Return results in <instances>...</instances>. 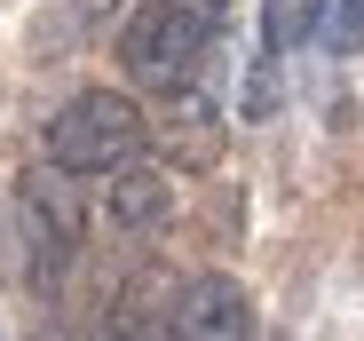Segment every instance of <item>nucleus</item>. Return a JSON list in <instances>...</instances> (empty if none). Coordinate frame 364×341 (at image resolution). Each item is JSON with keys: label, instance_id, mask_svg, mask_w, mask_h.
<instances>
[{"label": "nucleus", "instance_id": "nucleus-1", "mask_svg": "<svg viewBox=\"0 0 364 341\" xmlns=\"http://www.w3.org/2000/svg\"><path fill=\"white\" fill-rule=\"evenodd\" d=\"M206 40L214 32H206V16L191 9V0H143V9H127V24H119V64H127L135 88L174 95L206 64Z\"/></svg>", "mask_w": 364, "mask_h": 341}, {"label": "nucleus", "instance_id": "nucleus-2", "mask_svg": "<svg viewBox=\"0 0 364 341\" xmlns=\"http://www.w3.org/2000/svg\"><path fill=\"white\" fill-rule=\"evenodd\" d=\"M48 159L64 175H119L127 159H143V111L111 88H80L48 120Z\"/></svg>", "mask_w": 364, "mask_h": 341}, {"label": "nucleus", "instance_id": "nucleus-3", "mask_svg": "<svg viewBox=\"0 0 364 341\" xmlns=\"http://www.w3.org/2000/svg\"><path fill=\"white\" fill-rule=\"evenodd\" d=\"M16 214H24V238H32L40 270L55 278V270H64V254L80 246V231H87V206H80V175H64L55 159L24 167V175H16Z\"/></svg>", "mask_w": 364, "mask_h": 341}, {"label": "nucleus", "instance_id": "nucleus-4", "mask_svg": "<svg viewBox=\"0 0 364 341\" xmlns=\"http://www.w3.org/2000/svg\"><path fill=\"white\" fill-rule=\"evenodd\" d=\"M246 333H254V310H246V286L237 278H191L174 294L166 341H246Z\"/></svg>", "mask_w": 364, "mask_h": 341}, {"label": "nucleus", "instance_id": "nucleus-5", "mask_svg": "<svg viewBox=\"0 0 364 341\" xmlns=\"http://www.w3.org/2000/svg\"><path fill=\"white\" fill-rule=\"evenodd\" d=\"M103 206H111V222H119V231H159V222L174 214V191H166V175H159L151 159H127V167L111 175Z\"/></svg>", "mask_w": 364, "mask_h": 341}, {"label": "nucleus", "instance_id": "nucleus-6", "mask_svg": "<svg viewBox=\"0 0 364 341\" xmlns=\"http://www.w3.org/2000/svg\"><path fill=\"white\" fill-rule=\"evenodd\" d=\"M111 9H119V0H48V16H40V48L55 56V48H72V40L103 32Z\"/></svg>", "mask_w": 364, "mask_h": 341}, {"label": "nucleus", "instance_id": "nucleus-7", "mask_svg": "<svg viewBox=\"0 0 364 341\" xmlns=\"http://www.w3.org/2000/svg\"><path fill=\"white\" fill-rule=\"evenodd\" d=\"M262 24H269V48H301L325 32V0H262Z\"/></svg>", "mask_w": 364, "mask_h": 341}, {"label": "nucleus", "instance_id": "nucleus-8", "mask_svg": "<svg viewBox=\"0 0 364 341\" xmlns=\"http://www.w3.org/2000/svg\"><path fill=\"white\" fill-rule=\"evenodd\" d=\"M333 16V48H364V0H325Z\"/></svg>", "mask_w": 364, "mask_h": 341}, {"label": "nucleus", "instance_id": "nucleus-9", "mask_svg": "<svg viewBox=\"0 0 364 341\" xmlns=\"http://www.w3.org/2000/svg\"><path fill=\"white\" fill-rule=\"evenodd\" d=\"M269 111H277V72L254 64V80H246V120H269Z\"/></svg>", "mask_w": 364, "mask_h": 341}, {"label": "nucleus", "instance_id": "nucleus-10", "mask_svg": "<svg viewBox=\"0 0 364 341\" xmlns=\"http://www.w3.org/2000/svg\"><path fill=\"white\" fill-rule=\"evenodd\" d=\"M191 9H198V16H206V24H214V16H222V9H230V0H191Z\"/></svg>", "mask_w": 364, "mask_h": 341}]
</instances>
